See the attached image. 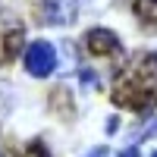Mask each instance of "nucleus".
Returning a JSON list of instances; mask_svg holds the SVG:
<instances>
[{
  "instance_id": "obj_1",
  "label": "nucleus",
  "mask_w": 157,
  "mask_h": 157,
  "mask_svg": "<svg viewBox=\"0 0 157 157\" xmlns=\"http://www.w3.org/2000/svg\"><path fill=\"white\" fill-rule=\"evenodd\" d=\"M110 101L132 113H148L157 107V54L154 50H138L123 63V69L116 72L110 85Z\"/></svg>"
},
{
  "instance_id": "obj_2",
  "label": "nucleus",
  "mask_w": 157,
  "mask_h": 157,
  "mask_svg": "<svg viewBox=\"0 0 157 157\" xmlns=\"http://www.w3.org/2000/svg\"><path fill=\"white\" fill-rule=\"evenodd\" d=\"M22 47H25V22L13 13L0 10V66L13 63Z\"/></svg>"
},
{
  "instance_id": "obj_3",
  "label": "nucleus",
  "mask_w": 157,
  "mask_h": 157,
  "mask_svg": "<svg viewBox=\"0 0 157 157\" xmlns=\"http://www.w3.org/2000/svg\"><path fill=\"white\" fill-rule=\"evenodd\" d=\"M57 66V50L50 41H32L25 47V72L35 75V78H44L50 75Z\"/></svg>"
},
{
  "instance_id": "obj_4",
  "label": "nucleus",
  "mask_w": 157,
  "mask_h": 157,
  "mask_svg": "<svg viewBox=\"0 0 157 157\" xmlns=\"http://www.w3.org/2000/svg\"><path fill=\"white\" fill-rule=\"evenodd\" d=\"M85 50L91 57H113V60H123L126 57L123 41L110 29H91V32H85Z\"/></svg>"
},
{
  "instance_id": "obj_5",
  "label": "nucleus",
  "mask_w": 157,
  "mask_h": 157,
  "mask_svg": "<svg viewBox=\"0 0 157 157\" xmlns=\"http://www.w3.org/2000/svg\"><path fill=\"white\" fill-rule=\"evenodd\" d=\"M38 13L44 25H72L78 16V0H41Z\"/></svg>"
},
{
  "instance_id": "obj_6",
  "label": "nucleus",
  "mask_w": 157,
  "mask_h": 157,
  "mask_svg": "<svg viewBox=\"0 0 157 157\" xmlns=\"http://www.w3.org/2000/svg\"><path fill=\"white\" fill-rule=\"evenodd\" d=\"M132 16L145 32H157V0H132Z\"/></svg>"
},
{
  "instance_id": "obj_7",
  "label": "nucleus",
  "mask_w": 157,
  "mask_h": 157,
  "mask_svg": "<svg viewBox=\"0 0 157 157\" xmlns=\"http://www.w3.org/2000/svg\"><path fill=\"white\" fill-rule=\"evenodd\" d=\"M148 135H157V116H154V120H148V123L135 132V141H145Z\"/></svg>"
},
{
  "instance_id": "obj_8",
  "label": "nucleus",
  "mask_w": 157,
  "mask_h": 157,
  "mask_svg": "<svg viewBox=\"0 0 157 157\" xmlns=\"http://www.w3.org/2000/svg\"><path fill=\"white\" fill-rule=\"evenodd\" d=\"M25 157H50V151L44 148V141H29V151H25Z\"/></svg>"
},
{
  "instance_id": "obj_9",
  "label": "nucleus",
  "mask_w": 157,
  "mask_h": 157,
  "mask_svg": "<svg viewBox=\"0 0 157 157\" xmlns=\"http://www.w3.org/2000/svg\"><path fill=\"white\" fill-rule=\"evenodd\" d=\"M85 157H110V148H107V145H101V148H94V151H88Z\"/></svg>"
},
{
  "instance_id": "obj_10",
  "label": "nucleus",
  "mask_w": 157,
  "mask_h": 157,
  "mask_svg": "<svg viewBox=\"0 0 157 157\" xmlns=\"http://www.w3.org/2000/svg\"><path fill=\"white\" fill-rule=\"evenodd\" d=\"M116 157H138V145H132V148H126V151H120Z\"/></svg>"
},
{
  "instance_id": "obj_11",
  "label": "nucleus",
  "mask_w": 157,
  "mask_h": 157,
  "mask_svg": "<svg viewBox=\"0 0 157 157\" xmlns=\"http://www.w3.org/2000/svg\"><path fill=\"white\" fill-rule=\"evenodd\" d=\"M151 157H157V151H154V154H151Z\"/></svg>"
}]
</instances>
